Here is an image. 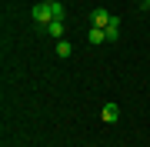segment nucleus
<instances>
[{
  "label": "nucleus",
  "instance_id": "nucleus-9",
  "mask_svg": "<svg viewBox=\"0 0 150 147\" xmlns=\"http://www.w3.org/2000/svg\"><path fill=\"white\" fill-rule=\"evenodd\" d=\"M144 7H150V0H144Z\"/></svg>",
  "mask_w": 150,
  "mask_h": 147
},
{
  "label": "nucleus",
  "instance_id": "nucleus-7",
  "mask_svg": "<svg viewBox=\"0 0 150 147\" xmlns=\"http://www.w3.org/2000/svg\"><path fill=\"white\" fill-rule=\"evenodd\" d=\"M103 40H107L103 27H93V30H90V44H103Z\"/></svg>",
  "mask_w": 150,
  "mask_h": 147
},
{
  "label": "nucleus",
  "instance_id": "nucleus-6",
  "mask_svg": "<svg viewBox=\"0 0 150 147\" xmlns=\"http://www.w3.org/2000/svg\"><path fill=\"white\" fill-rule=\"evenodd\" d=\"M50 13H54V20H64V4L60 0H50Z\"/></svg>",
  "mask_w": 150,
  "mask_h": 147
},
{
  "label": "nucleus",
  "instance_id": "nucleus-4",
  "mask_svg": "<svg viewBox=\"0 0 150 147\" xmlns=\"http://www.w3.org/2000/svg\"><path fill=\"white\" fill-rule=\"evenodd\" d=\"M103 33H107V40H110V44H113V40L120 37V23H117V20H110L107 27H103Z\"/></svg>",
  "mask_w": 150,
  "mask_h": 147
},
{
  "label": "nucleus",
  "instance_id": "nucleus-3",
  "mask_svg": "<svg viewBox=\"0 0 150 147\" xmlns=\"http://www.w3.org/2000/svg\"><path fill=\"white\" fill-rule=\"evenodd\" d=\"M100 117H103V120H107V124H113V120H117V117H120V107H117V104H107V107H103V110H100Z\"/></svg>",
  "mask_w": 150,
  "mask_h": 147
},
{
  "label": "nucleus",
  "instance_id": "nucleus-8",
  "mask_svg": "<svg viewBox=\"0 0 150 147\" xmlns=\"http://www.w3.org/2000/svg\"><path fill=\"white\" fill-rule=\"evenodd\" d=\"M70 50H74V47H70L67 40H57V57H70Z\"/></svg>",
  "mask_w": 150,
  "mask_h": 147
},
{
  "label": "nucleus",
  "instance_id": "nucleus-5",
  "mask_svg": "<svg viewBox=\"0 0 150 147\" xmlns=\"http://www.w3.org/2000/svg\"><path fill=\"white\" fill-rule=\"evenodd\" d=\"M47 30H50V37H57V40H64V30H67V27H64V20H54V23H50Z\"/></svg>",
  "mask_w": 150,
  "mask_h": 147
},
{
  "label": "nucleus",
  "instance_id": "nucleus-2",
  "mask_svg": "<svg viewBox=\"0 0 150 147\" xmlns=\"http://www.w3.org/2000/svg\"><path fill=\"white\" fill-rule=\"evenodd\" d=\"M110 20H113V17H110V10H103V7H97V10L90 13V23H93V27H107Z\"/></svg>",
  "mask_w": 150,
  "mask_h": 147
},
{
  "label": "nucleus",
  "instance_id": "nucleus-1",
  "mask_svg": "<svg viewBox=\"0 0 150 147\" xmlns=\"http://www.w3.org/2000/svg\"><path fill=\"white\" fill-rule=\"evenodd\" d=\"M33 23H40V27H50V23H54V13H50V0H40V4L33 7Z\"/></svg>",
  "mask_w": 150,
  "mask_h": 147
}]
</instances>
